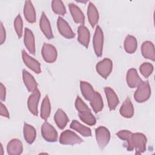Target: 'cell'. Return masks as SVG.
<instances>
[{
	"label": "cell",
	"instance_id": "obj_1",
	"mask_svg": "<svg viewBox=\"0 0 155 155\" xmlns=\"http://www.w3.org/2000/svg\"><path fill=\"white\" fill-rule=\"evenodd\" d=\"M134 94V99L139 103L147 101L151 95V88L148 81H141Z\"/></svg>",
	"mask_w": 155,
	"mask_h": 155
},
{
	"label": "cell",
	"instance_id": "obj_2",
	"mask_svg": "<svg viewBox=\"0 0 155 155\" xmlns=\"http://www.w3.org/2000/svg\"><path fill=\"white\" fill-rule=\"evenodd\" d=\"M96 139L101 150L104 149L108 143L110 139V133L105 127L101 126L95 130Z\"/></svg>",
	"mask_w": 155,
	"mask_h": 155
},
{
	"label": "cell",
	"instance_id": "obj_3",
	"mask_svg": "<svg viewBox=\"0 0 155 155\" xmlns=\"http://www.w3.org/2000/svg\"><path fill=\"white\" fill-rule=\"evenodd\" d=\"M147 142V137L142 133H132L131 142L133 148H135L137 154H141L146 150Z\"/></svg>",
	"mask_w": 155,
	"mask_h": 155
},
{
	"label": "cell",
	"instance_id": "obj_4",
	"mask_svg": "<svg viewBox=\"0 0 155 155\" xmlns=\"http://www.w3.org/2000/svg\"><path fill=\"white\" fill-rule=\"evenodd\" d=\"M83 142V140L75 133L69 130L63 131L59 137V142L63 145L79 144Z\"/></svg>",
	"mask_w": 155,
	"mask_h": 155
},
{
	"label": "cell",
	"instance_id": "obj_5",
	"mask_svg": "<svg viewBox=\"0 0 155 155\" xmlns=\"http://www.w3.org/2000/svg\"><path fill=\"white\" fill-rule=\"evenodd\" d=\"M93 44L96 55L97 56H102L104 44V35L102 30L99 26H97L96 28L93 36Z\"/></svg>",
	"mask_w": 155,
	"mask_h": 155
},
{
	"label": "cell",
	"instance_id": "obj_6",
	"mask_svg": "<svg viewBox=\"0 0 155 155\" xmlns=\"http://www.w3.org/2000/svg\"><path fill=\"white\" fill-rule=\"evenodd\" d=\"M41 134L43 138L47 142H54L58 140V133L55 128L47 122L42 124Z\"/></svg>",
	"mask_w": 155,
	"mask_h": 155
},
{
	"label": "cell",
	"instance_id": "obj_7",
	"mask_svg": "<svg viewBox=\"0 0 155 155\" xmlns=\"http://www.w3.org/2000/svg\"><path fill=\"white\" fill-rule=\"evenodd\" d=\"M42 56L45 62L48 63L54 62L57 58V50L53 45L45 43L43 44L41 50Z\"/></svg>",
	"mask_w": 155,
	"mask_h": 155
},
{
	"label": "cell",
	"instance_id": "obj_8",
	"mask_svg": "<svg viewBox=\"0 0 155 155\" xmlns=\"http://www.w3.org/2000/svg\"><path fill=\"white\" fill-rule=\"evenodd\" d=\"M113 68V62L111 59L105 58L99 61L96 66L97 72L104 78L107 79L110 75Z\"/></svg>",
	"mask_w": 155,
	"mask_h": 155
},
{
	"label": "cell",
	"instance_id": "obj_9",
	"mask_svg": "<svg viewBox=\"0 0 155 155\" xmlns=\"http://www.w3.org/2000/svg\"><path fill=\"white\" fill-rule=\"evenodd\" d=\"M41 97L40 91L37 88L30 95L27 100V106L30 111L35 116L38 114V105Z\"/></svg>",
	"mask_w": 155,
	"mask_h": 155
},
{
	"label": "cell",
	"instance_id": "obj_10",
	"mask_svg": "<svg viewBox=\"0 0 155 155\" xmlns=\"http://www.w3.org/2000/svg\"><path fill=\"white\" fill-rule=\"evenodd\" d=\"M57 27L61 35L65 38L70 39L74 37L75 34L71 30L68 24L61 17H59L58 18Z\"/></svg>",
	"mask_w": 155,
	"mask_h": 155
},
{
	"label": "cell",
	"instance_id": "obj_11",
	"mask_svg": "<svg viewBox=\"0 0 155 155\" xmlns=\"http://www.w3.org/2000/svg\"><path fill=\"white\" fill-rule=\"evenodd\" d=\"M22 58L24 64L31 70L38 74L41 72V64L36 59L29 56L25 50L22 51Z\"/></svg>",
	"mask_w": 155,
	"mask_h": 155
},
{
	"label": "cell",
	"instance_id": "obj_12",
	"mask_svg": "<svg viewBox=\"0 0 155 155\" xmlns=\"http://www.w3.org/2000/svg\"><path fill=\"white\" fill-rule=\"evenodd\" d=\"M39 26L42 32L47 39H51L53 38V35L52 33L50 22L44 12L42 13L39 22Z\"/></svg>",
	"mask_w": 155,
	"mask_h": 155
},
{
	"label": "cell",
	"instance_id": "obj_13",
	"mask_svg": "<svg viewBox=\"0 0 155 155\" xmlns=\"http://www.w3.org/2000/svg\"><path fill=\"white\" fill-rule=\"evenodd\" d=\"M7 151L10 155L21 154L23 151V145L21 141L18 139H12L7 144Z\"/></svg>",
	"mask_w": 155,
	"mask_h": 155
},
{
	"label": "cell",
	"instance_id": "obj_14",
	"mask_svg": "<svg viewBox=\"0 0 155 155\" xmlns=\"http://www.w3.org/2000/svg\"><path fill=\"white\" fill-rule=\"evenodd\" d=\"M104 91L107 99L108 105L110 110H114L119 102L117 96L116 95L114 90L109 87H105Z\"/></svg>",
	"mask_w": 155,
	"mask_h": 155
},
{
	"label": "cell",
	"instance_id": "obj_15",
	"mask_svg": "<svg viewBox=\"0 0 155 155\" xmlns=\"http://www.w3.org/2000/svg\"><path fill=\"white\" fill-rule=\"evenodd\" d=\"M24 44L28 51L33 54H35V37L32 31L28 28H25L24 38Z\"/></svg>",
	"mask_w": 155,
	"mask_h": 155
},
{
	"label": "cell",
	"instance_id": "obj_16",
	"mask_svg": "<svg viewBox=\"0 0 155 155\" xmlns=\"http://www.w3.org/2000/svg\"><path fill=\"white\" fill-rule=\"evenodd\" d=\"M68 6L71 15L74 22L84 25L85 24V17L80 8L73 3L69 4Z\"/></svg>",
	"mask_w": 155,
	"mask_h": 155
},
{
	"label": "cell",
	"instance_id": "obj_17",
	"mask_svg": "<svg viewBox=\"0 0 155 155\" xmlns=\"http://www.w3.org/2000/svg\"><path fill=\"white\" fill-rule=\"evenodd\" d=\"M22 79L24 83L30 92H33L37 89L38 84L33 76L25 70H22Z\"/></svg>",
	"mask_w": 155,
	"mask_h": 155
},
{
	"label": "cell",
	"instance_id": "obj_18",
	"mask_svg": "<svg viewBox=\"0 0 155 155\" xmlns=\"http://www.w3.org/2000/svg\"><path fill=\"white\" fill-rule=\"evenodd\" d=\"M141 52L142 56L153 61L155 60V51L153 44L150 41H145L143 42L141 47Z\"/></svg>",
	"mask_w": 155,
	"mask_h": 155
},
{
	"label": "cell",
	"instance_id": "obj_19",
	"mask_svg": "<svg viewBox=\"0 0 155 155\" xmlns=\"http://www.w3.org/2000/svg\"><path fill=\"white\" fill-rule=\"evenodd\" d=\"M24 15L26 20L30 23L35 22L36 19L35 9L31 1H26L24 7Z\"/></svg>",
	"mask_w": 155,
	"mask_h": 155
},
{
	"label": "cell",
	"instance_id": "obj_20",
	"mask_svg": "<svg viewBox=\"0 0 155 155\" xmlns=\"http://www.w3.org/2000/svg\"><path fill=\"white\" fill-rule=\"evenodd\" d=\"M78 39L79 43L81 45H84L85 47L88 48L89 42H90V34L88 29L84 25H81L78 27Z\"/></svg>",
	"mask_w": 155,
	"mask_h": 155
},
{
	"label": "cell",
	"instance_id": "obj_21",
	"mask_svg": "<svg viewBox=\"0 0 155 155\" xmlns=\"http://www.w3.org/2000/svg\"><path fill=\"white\" fill-rule=\"evenodd\" d=\"M142 81L139 78L136 69L131 68L128 70L127 74V82L130 88H136Z\"/></svg>",
	"mask_w": 155,
	"mask_h": 155
},
{
	"label": "cell",
	"instance_id": "obj_22",
	"mask_svg": "<svg viewBox=\"0 0 155 155\" xmlns=\"http://www.w3.org/2000/svg\"><path fill=\"white\" fill-rule=\"evenodd\" d=\"M120 114L125 118H131L134 114V107L130 99L127 97L119 110Z\"/></svg>",
	"mask_w": 155,
	"mask_h": 155
},
{
	"label": "cell",
	"instance_id": "obj_23",
	"mask_svg": "<svg viewBox=\"0 0 155 155\" xmlns=\"http://www.w3.org/2000/svg\"><path fill=\"white\" fill-rule=\"evenodd\" d=\"M23 134L24 137L28 143L31 144L35 141L36 136V131L33 126L25 123L23 127Z\"/></svg>",
	"mask_w": 155,
	"mask_h": 155
},
{
	"label": "cell",
	"instance_id": "obj_24",
	"mask_svg": "<svg viewBox=\"0 0 155 155\" xmlns=\"http://www.w3.org/2000/svg\"><path fill=\"white\" fill-rule=\"evenodd\" d=\"M56 124L60 129H64L69 121L66 113L62 110L58 109L54 116Z\"/></svg>",
	"mask_w": 155,
	"mask_h": 155
},
{
	"label": "cell",
	"instance_id": "obj_25",
	"mask_svg": "<svg viewBox=\"0 0 155 155\" xmlns=\"http://www.w3.org/2000/svg\"><path fill=\"white\" fill-rule=\"evenodd\" d=\"M87 16L90 25L94 27L99 21V13L96 7L92 2H90L88 4Z\"/></svg>",
	"mask_w": 155,
	"mask_h": 155
},
{
	"label": "cell",
	"instance_id": "obj_26",
	"mask_svg": "<svg viewBox=\"0 0 155 155\" xmlns=\"http://www.w3.org/2000/svg\"><path fill=\"white\" fill-rule=\"evenodd\" d=\"M70 127L71 129L76 130L84 137H90L91 135V131L90 128L82 125L76 120H73L71 122Z\"/></svg>",
	"mask_w": 155,
	"mask_h": 155
},
{
	"label": "cell",
	"instance_id": "obj_27",
	"mask_svg": "<svg viewBox=\"0 0 155 155\" xmlns=\"http://www.w3.org/2000/svg\"><path fill=\"white\" fill-rule=\"evenodd\" d=\"M80 87L82 94L85 97V99L88 101H90L93 97L95 93V91L94 90L93 87L87 82L81 81Z\"/></svg>",
	"mask_w": 155,
	"mask_h": 155
},
{
	"label": "cell",
	"instance_id": "obj_28",
	"mask_svg": "<svg viewBox=\"0 0 155 155\" xmlns=\"http://www.w3.org/2000/svg\"><path fill=\"white\" fill-rule=\"evenodd\" d=\"M124 48L128 53H133L137 49V42L135 37L131 35H128L124 41Z\"/></svg>",
	"mask_w": 155,
	"mask_h": 155
},
{
	"label": "cell",
	"instance_id": "obj_29",
	"mask_svg": "<svg viewBox=\"0 0 155 155\" xmlns=\"http://www.w3.org/2000/svg\"><path fill=\"white\" fill-rule=\"evenodd\" d=\"M90 101V105L93 110V111L97 113L101 111L104 107L103 101L102 98L97 91H95L94 94L92 99Z\"/></svg>",
	"mask_w": 155,
	"mask_h": 155
},
{
	"label": "cell",
	"instance_id": "obj_30",
	"mask_svg": "<svg viewBox=\"0 0 155 155\" xmlns=\"http://www.w3.org/2000/svg\"><path fill=\"white\" fill-rule=\"evenodd\" d=\"M51 111V105L48 96L44 98L41 108V117L42 119L47 120L49 117Z\"/></svg>",
	"mask_w": 155,
	"mask_h": 155
},
{
	"label": "cell",
	"instance_id": "obj_31",
	"mask_svg": "<svg viewBox=\"0 0 155 155\" xmlns=\"http://www.w3.org/2000/svg\"><path fill=\"white\" fill-rule=\"evenodd\" d=\"M79 117L82 121L88 125L92 126L96 124V119L91 113V110L79 113Z\"/></svg>",
	"mask_w": 155,
	"mask_h": 155
},
{
	"label": "cell",
	"instance_id": "obj_32",
	"mask_svg": "<svg viewBox=\"0 0 155 155\" xmlns=\"http://www.w3.org/2000/svg\"><path fill=\"white\" fill-rule=\"evenodd\" d=\"M116 134L120 139L127 141L128 151H133V147L131 142L132 133L128 130H121L117 132Z\"/></svg>",
	"mask_w": 155,
	"mask_h": 155
},
{
	"label": "cell",
	"instance_id": "obj_33",
	"mask_svg": "<svg viewBox=\"0 0 155 155\" xmlns=\"http://www.w3.org/2000/svg\"><path fill=\"white\" fill-rule=\"evenodd\" d=\"M51 8L53 11L60 15H64L66 13V9L64 3L61 0H53L51 1Z\"/></svg>",
	"mask_w": 155,
	"mask_h": 155
},
{
	"label": "cell",
	"instance_id": "obj_34",
	"mask_svg": "<svg viewBox=\"0 0 155 155\" xmlns=\"http://www.w3.org/2000/svg\"><path fill=\"white\" fill-rule=\"evenodd\" d=\"M139 70L141 74L145 77H149L153 71V66L149 62H144L140 65L139 67Z\"/></svg>",
	"mask_w": 155,
	"mask_h": 155
},
{
	"label": "cell",
	"instance_id": "obj_35",
	"mask_svg": "<svg viewBox=\"0 0 155 155\" xmlns=\"http://www.w3.org/2000/svg\"><path fill=\"white\" fill-rule=\"evenodd\" d=\"M14 27L18 38H21L23 32V22L20 15H18L14 21Z\"/></svg>",
	"mask_w": 155,
	"mask_h": 155
},
{
	"label": "cell",
	"instance_id": "obj_36",
	"mask_svg": "<svg viewBox=\"0 0 155 155\" xmlns=\"http://www.w3.org/2000/svg\"><path fill=\"white\" fill-rule=\"evenodd\" d=\"M75 107H76V110H78V113L85 111L91 110L79 96H77V97L76 99Z\"/></svg>",
	"mask_w": 155,
	"mask_h": 155
},
{
	"label": "cell",
	"instance_id": "obj_37",
	"mask_svg": "<svg viewBox=\"0 0 155 155\" xmlns=\"http://www.w3.org/2000/svg\"><path fill=\"white\" fill-rule=\"evenodd\" d=\"M0 43L1 44H2L6 38V34H5V30L3 26L2 22H1V29H0Z\"/></svg>",
	"mask_w": 155,
	"mask_h": 155
},
{
	"label": "cell",
	"instance_id": "obj_38",
	"mask_svg": "<svg viewBox=\"0 0 155 155\" xmlns=\"http://www.w3.org/2000/svg\"><path fill=\"white\" fill-rule=\"evenodd\" d=\"M0 113L1 115L3 117L9 118V113L8 111L5 107V106L2 104V102H1V108H0Z\"/></svg>",
	"mask_w": 155,
	"mask_h": 155
},
{
	"label": "cell",
	"instance_id": "obj_39",
	"mask_svg": "<svg viewBox=\"0 0 155 155\" xmlns=\"http://www.w3.org/2000/svg\"><path fill=\"white\" fill-rule=\"evenodd\" d=\"M6 96V90L5 86L2 82L0 84V98L1 101H4Z\"/></svg>",
	"mask_w": 155,
	"mask_h": 155
},
{
	"label": "cell",
	"instance_id": "obj_40",
	"mask_svg": "<svg viewBox=\"0 0 155 155\" xmlns=\"http://www.w3.org/2000/svg\"><path fill=\"white\" fill-rule=\"evenodd\" d=\"M0 147H1V154H3V148H2V144L0 145Z\"/></svg>",
	"mask_w": 155,
	"mask_h": 155
}]
</instances>
